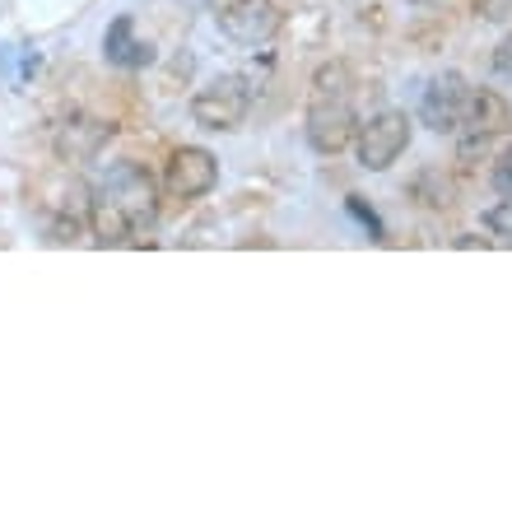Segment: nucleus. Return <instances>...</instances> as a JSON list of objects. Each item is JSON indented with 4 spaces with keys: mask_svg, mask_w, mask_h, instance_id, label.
<instances>
[{
    "mask_svg": "<svg viewBox=\"0 0 512 512\" xmlns=\"http://www.w3.org/2000/svg\"><path fill=\"white\" fill-rule=\"evenodd\" d=\"M159 215V187L149 182L145 168L122 163L103 177L94 191V233L98 243H126L135 233H145Z\"/></svg>",
    "mask_w": 512,
    "mask_h": 512,
    "instance_id": "obj_1",
    "label": "nucleus"
},
{
    "mask_svg": "<svg viewBox=\"0 0 512 512\" xmlns=\"http://www.w3.org/2000/svg\"><path fill=\"white\" fill-rule=\"evenodd\" d=\"M359 135V117H354L350 98H331V94H317L308 108V145L317 154H340L345 145H354Z\"/></svg>",
    "mask_w": 512,
    "mask_h": 512,
    "instance_id": "obj_8",
    "label": "nucleus"
},
{
    "mask_svg": "<svg viewBox=\"0 0 512 512\" xmlns=\"http://www.w3.org/2000/svg\"><path fill=\"white\" fill-rule=\"evenodd\" d=\"M410 5H438V0H410Z\"/></svg>",
    "mask_w": 512,
    "mask_h": 512,
    "instance_id": "obj_15",
    "label": "nucleus"
},
{
    "mask_svg": "<svg viewBox=\"0 0 512 512\" xmlns=\"http://www.w3.org/2000/svg\"><path fill=\"white\" fill-rule=\"evenodd\" d=\"M219 182V159L201 145H177L163 163V191L173 201H201Z\"/></svg>",
    "mask_w": 512,
    "mask_h": 512,
    "instance_id": "obj_5",
    "label": "nucleus"
},
{
    "mask_svg": "<svg viewBox=\"0 0 512 512\" xmlns=\"http://www.w3.org/2000/svg\"><path fill=\"white\" fill-rule=\"evenodd\" d=\"M354 149H359V163H364L368 173H387L391 163L410 149V117L396 108L373 112L359 126V135H354Z\"/></svg>",
    "mask_w": 512,
    "mask_h": 512,
    "instance_id": "obj_3",
    "label": "nucleus"
},
{
    "mask_svg": "<svg viewBox=\"0 0 512 512\" xmlns=\"http://www.w3.org/2000/svg\"><path fill=\"white\" fill-rule=\"evenodd\" d=\"M512 126V108L508 98L494 94V89H475L471 108H466V122H461V159H475L485 154L494 140Z\"/></svg>",
    "mask_w": 512,
    "mask_h": 512,
    "instance_id": "obj_7",
    "label": "nucleus"
},
{
    "mask_svg": "<svg viewBox=\"0 0 512 512\" xmlns=\"http://www.w3.org/2000/svg\"><path fill=\"white\" fill-rule=\"evenodd\" d=\"M284 14L275 0H224L219 5V33L238 47H261L280 33Z\"/></svg>",
    "mask_w": 512,
    "mask_h": 512,
    "instance_id": "obj_6",
    "label": "nucleus"
},
{
    "mask_svg": "<svg viewBox=\"0 0 512 512\" xmlns=\"http://www.w3.org/2000/svg\"><path fill=\"white\" fill-rule=\"evenodd\" d=\"M247 112H252V80H243V75H224L191 98V117L205 131H238L247 122Z\"/></svg>",
    "mask_w": 512,
    "mask_h": 512,
    "instance_id": "obj_2",
    "label": "nucleus"
},
{
    "mask_svg": "<svg viewBox=\"0 0 512 512\" xmlns=\"http://www.w3.org/2000/svg\"><path fill=\"white\" fill-rule=\"evenodd\" d=\"M471 94L475 89L457 70L433 75V80L424 84V94H419V122L438 135H457L461 122H466V108H471Z\"/></svg>",
    "mask_w": 512,
    "mask_h": 512,
    "instance_id": "obj_4",
    "label": "nucleus"
},
{
    "mask_svg": "<svg viewBox=\"0 0 512 512\" xmlns=\"http://www.w3.org/2000/svg\"><path fill=\"white\" fill-rule=\"evenodd\" d=\"M489 66H494V75H503V80H512V33L499 42V47H494V61H489Z\"/></svg>",
    "mask_w": 512,
    "mask_h": 512,
    "instance_id": "obj_14",
    "label": "nucleus"
},
{
    "mask_svg": "<svg viewBox=\"0 0 512 512\" xmlns=\"http://www.w3.org/2000/svg\"><path fill=\"white\" fill-rule=\"evenodd\" d=\"M485 229L494 233V238H508V243H512V196H503L499 205H489V210H485Z\"/></svg>",
    "mask_w": 512,
    "mask_h": 512,
    "instance_id": "obj_12",
    "label": "nucleus"
},
{
    "mask_svg": "<svg viewBox=\"0 0 512 512\" xmlns=\"http://www.w3.org/2000/svg\"><path fill=\"white\" fill-rule=\"evenodd\" d=\"M108 135H112V126L98 122V117H70V122H61V131H56V154L70 163H84L103 149Z\"/></svg>",
    "mask_w": 512,
    "mask_h": 512,
    "instance_id": "obj_9",
    "label": "nucleus"
},
{
    "mask_svg": "<svg viewBox=\"0 0 512 512\" xmlns=\"http://www.w3.org/2000/svg\"><path fill=\"white\" fill-rule=\"evenodd\" d=\"M350 66L345 61H331V66L317 70V94H331V98H350Z\"/></svg>",
    "mask_w": 512,
    "mask_h": 512,
    "instance_id": "obj_11",
    "label": "nucleus"
},
{
    "mask_svg": "<svg viewBox=\"0 0 512 512\" xmlns=\"http://www.w3.org/2000/svg\"><path fill=\"white\" fill-rule=\"evenodd\" d=\"M494 187L503 191V196H512V145L499 154V163H494Z\"/></svg>",
    "mask_w": 512,
    "mask_h": 512,
    "instance_id": "obj_13",
    "label": "nucleus"
},
{
    "mask_svg": "<svg viewBox=\"0 0 512 512\" xmlns=\"http://www.w3.org/2000/svg\"><path fill=\"white\" fill-rule=\"evenodd\" d=\"M103 56H108L112 66H145L149 61V47L135 38V19H117L108 28V38H103Z\"/></svg>",
    "mask_w": 512,
    "mask_h": 512,
    "instance_id": "obj_10",
    "label": "nucleus"
}]
</instances>
